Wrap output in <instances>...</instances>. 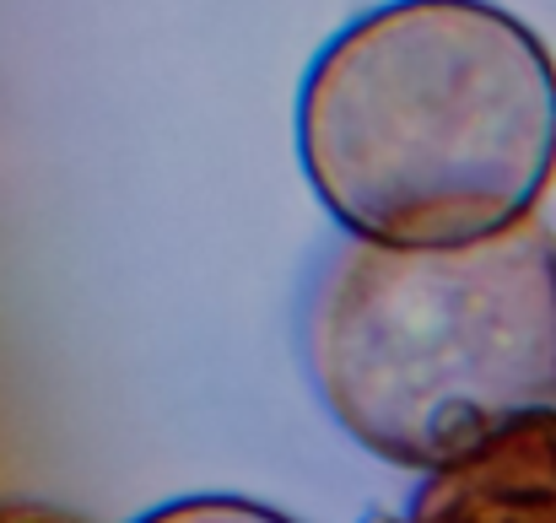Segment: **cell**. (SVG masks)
Instances as JSON below:
<instances>
[{
  "instance_id": "6da1fadb",
  "label": "cell",
  "mask_w": 556,
  "mask_h": 523,
  "mask_svg": "<svg viewBox=\"0 0 556 523\" xmlns=\"http://www.w3.org/2000/svg\"><path fill=\"white\" fill-rule=\"evenodd\" d=\"M298 152L352 238H492L556 178V60L503 5L389 0L314 60Z\"/></svg>"
},
{
  "instance_id": "7a4b0ae2",
  "label": "cell",
  "mask_w": 556,
  "mask_h": 523,
  "mask_svg": "<svg viewBox=\"0 0 556 523\" xmlns=\"http://www.w3.org/2000/svg\"><path fill=\"white\" fill-rule=\"evenodd\" d=\"M308 367L383 464L465 459L556 405V232L525 216L476 243L352 238L314 286Z\"/></svg>"
},
{
  "instance_id": "3957f363",
  "label": "cell",
  "mask_w": 556,
  "mask_h": 523,
  "mask_svg": "<svg viewBox=\"0 0 556 523\" xmlns=\"http://www.w3.org/2000/svg\"><path fill=\"white\" fill-rule=\"evenodd\" d=\"M368 523H556V405L508 421L465 459L427 470L405 519Z\"/></svg>"
},
{
  "instance_id": "277c9868",
  "label": "cell",
  "mask_w": 556,
  "mask_h": 523,
  "mask_svg": "<svg viewBox=\"0 0 556 523\" xmlns=\"http://www.w3.org/2000/svg\"><path fill=\"white\" fill-rule=\"evenodd\" d=\"M136 523H292L260 502H243V497H185V502H168L157 513Z\"/></svg>"
},
{
  "instance_id": "5b68a950",
  "label": "cell",
  "mask_w": 556,
  "mask_h": 523,
  "mask_svg": "<svg viewBox=\"0 0 556 523\" xmlns=\"http://www.w3.org/2000/svg\"><path fill=\"white\" fill-rule=\"evenodd\" d=\"M0 523H87V519L60 513V508H38V502H0Z\"/></svg>"
}]
</instances>
